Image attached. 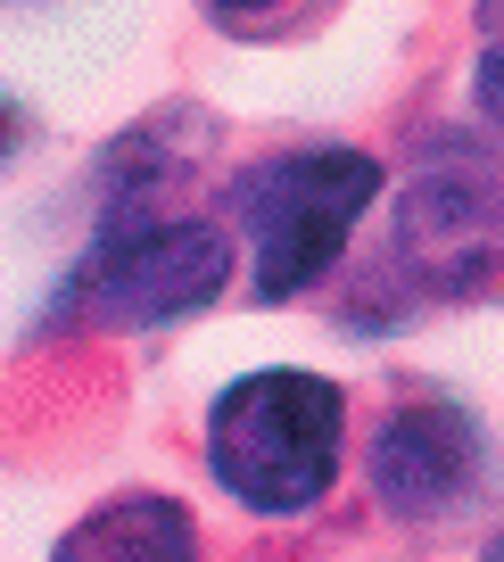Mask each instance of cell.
I'll use <instances>...</instances> for the list:
<instances>
[{
    "instance_id": "1",
    "label": "cell",
    "mask_w": 504,
    "mask_h": 562,
    "mask_svg": "<svg viewBox=\"0 0 504 562\" xmlns=\"http://www.w3.org/2000/svg\"><path fill=\"white\" fill-rule=\"evenodd\" d=\"M208 463L257 513H306L339 472V389L314 372H248L215 397Z\"/></svg>"
},
{
    "instance_id": "2",
    "label": "cell",
    "mask_w": 504,
    "mask_h": 562,
    "mask_svg": "<svg viewBox=\"0 0 504 562\" xmlns=\"http://www.w3.org/2000/svg\"><path fill=\"white\" fill-rule=\"evenodd\" d=\"M381 191V166L356 149H314V158H273L240 182L248 248H257V299H290L339 257L356 215Z\"/></svg>"
},
{
    "instance_id": "3",
    "label": "cell",
    "mask_w": 504,
    "mask_h": 562,
    "mask_svg": "<svg viewBox=\"0 0 504 562\" xmlns=\"http://www.w3.org/2000/svg\"><path fill=\"white\" fill-rule=\"evenodd\" d=\"M224 273H232V248L208 224H124L67 281V315L166 323V315H191L199 299H215Z\"/></svg>"
},
{
    "instance_id": "4",
    "label": "cell",
    "mask_w": 504,
    "mask_h": 562,
    "mask_svg": "<svg viewBox=\"0 0 504 562\" xmlns=\"http://www.w3.org/2000/svg\"><path fill=\"white\" fill-rule=\"evenodd\" d=\"M480 430H471L455 405H405L397 422L372 447V488H381L389 513H455L480 480Z\"/></svg>"
},
{
    "instance_id": "5",
    "label": "cell",
    "mask_w": 504,
    "mask_h": 562,
    "mask_svg": "<svg viewBox=\"0 0 504 562\" xmlns=\"http://www.w3.org/2000/svg\"><path fill=\"white\" fill-rule=\"evenodd\" d=\"M58 562H199V538L191 513L166 496H116L108 513H91L58 538Z\"/></svg>"
},
{
    "instance_id": "6",
    "label": "cell",
    "mask_w": 504,
    "mask_h": 562,
    "mask_svg": "<svg viewBox=\"0 0 504 562\" xmlns=\"http://www.w3.org/2000/svg\"><path fill=\"white\" fill-rule=\"evenodd\" d=\"M480 100H488V116L504 124V42H496V50L480 58Z\"/></svg>"
},
{
    "instance_id": "7",
    "label": "cell",
    "mask_w": 504,
    "mask_h": 562,
    "mask_svg": "<svg viewBox=\"0 0 504 562\" xmlns=\"http://www.w3.org/2000/svg\"><path fill=\"white\" fill-rule=\"evenodd\" d=\"M480 25H504V0H480Z\"/></svg>"
},
{
    "instance_id": "8",
    "label": "cell",
    "mask_w": 504,
    "mask_h": 562,
    "mask_svg": "<svg viewBox=\"0 0 504 562\" xmlns=\"http://www.w3.org/2000/svg\"><path fill=\"white\" fill-rule=\"evenodd\" d=\"M215 9H265V0H215Z\"/></svg>"
},
{
    "instance_id": "9",
    "label": "cell",
    "mask_w": 504,
    "mask_h": 562,
    "mask_svg": "<svg viewBox=\"0 0 504 562\" xmlns=\"http://www.w3.org/2000/svg\"><path fill=\"white\" fill-rule=\"evenodd\" d=\"M488 562H504V538H496V546H488Z\"/></svg>"
}]
</instances>
